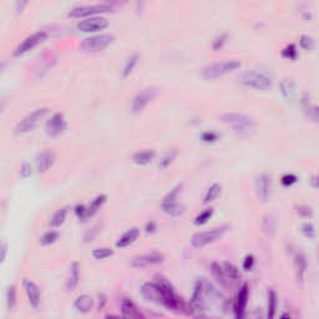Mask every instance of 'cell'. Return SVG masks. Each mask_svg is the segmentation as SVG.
<instances>
[{"label": "cell", "mask_w": 319, "mask_h": 319, "mask_svg": "<svg viewBox=\"0 0 319 319\" xmlns=\"http://www.w3.org/2000/svg\"><path fill=\"white\" fill-rule=\"evenodd\" d=\"M221 121L229 126L238 136H247L254 130V121L244 114L226 113L221 115Z\"/></svg>", "instance_id": "1"}, {"label": "cell", "mask_w": 319, "mask_h": 319, "mask_svg": "<svg viewBox=\"0 0 319 319\" xmlns=\"http://www.w3.org/2000/svg\"><path fill=\"white\" fill-rule=\"evenodd\" d=\"M241 85L246 86V88L254 89L258 91H266L272 88L273 80L272 77L267 73L258 70H252L244 73L242 76L240 77Z\"/></svg>", "instance_id": "2"}, {"label": "cell", "mask_w": 319, "mask_h": 319, "mask_svg": "<svg viewBox=\"0 0 319 319\" xmlns=\"http://www.w3.org/2000/svg\"><path fill=\"white\" fill-rule=\"evenodd\" d=\"M241 66H242V62L240 60H226V61L215 62V64L206 66L203 69L202 76L206 80H216L226 76L227 74H231L238 70Z\"/></svg>", "instance_id": "3"}, {"label": "cell", "mask_w": 319, "mask_h": 319, "mask_svg": "<svg viewBox=\"0 0 319 319\" xmlns=\"http://www.w3.org/2000/svg\"><path fill=\"white\" fill-rule=\"evenodd\" d=\"M48 113H49L48 108L35 109V110L31 111L30 114H28L24 119L20 120L15 127V132L19 135H25L34 131V129L39 125V122L41 121L45 116H47Z\"/></svg>", "instance_id": "4"}, {"label": "cell", "mask_w": 319, "mask_h": 319, "mask_svg": "<svg viewBox=\"0 0 319 319\" xmlns=\"http://www.w3.org/2000/svg\"><path fill=\"white\" fill-rule=\"evenodd\" d=\"M227 232L226 226L216 227V228H212L209 231H203L195 233L191 238V244L195 248H203V247L208 246V244L216 242L217 240L222 238V236Z\"/></svg>", "instance_id": "5"}, {"label": "cell", "mask_w": 319, "mask_h": 319, "mask_svg": "<svg viewBox=\"0 0 319 319\" xmlns=\"http://www.w3.org/2000/svg\"><path fill=\"white\" fill-rule=\"evenodd\" d=\"M181 188H182V183L175 186V187L163 197L162 202H161V209H162L165 214H167L172 217H179L183 214V207L180 206L179 201H177Z\"/></svg>", "instance_id": "6"}, {"label": "cell", "mask_w": 319, "mask_h": 319, "mask_svg": "<svg viewBox=\"0 0 319 319\" xmlns=\"http://www.w3.org/2000/svg\"><path fill=\"white\" fill-rule=\"evenodd\" d=\"M47 39H48V31L45 30H40L31 34L30 36L25 38L22 42H20L18 47L15 48V50H14V56L27 55L28 53H30L34 49L38 48L40 44H42Z\"/></svg>", "instance_id": "7"}, {"label": "cell", "mask_w": 319, "mask_h": 319, "mask_svg": "<svg viewBox=\"0 0 319 319\" xmlns=\"http://www.w3.org/2000/svg\"><path fill=\"white\" fill-rule=\"evenodd\" d=\"M114 42V36L109 34H99V35L90 36L82 40L81 47L85 53H99V51L105 50L106 48L110 47Z\"/></svg>", "instance_id": "8"}, {"label": "cell", "mask_w": 319, "mask_h": 319, "mask_svg": "<svg viewBox=\"0 0 319 319\" xmlns=\"http://www.w3.org/2000/svg\"><path fill=\"white\" fill-rule=\"evenodd\" d=\"M109 8L105 4H96V5H82V7L73 8L69 11V16L74 19H86L91 16H97L100 14L108 13Z\"/></svg>", "instance_id": "9"}, {"label": "cell", "mask_w": 319, "mask_h": 319, "mask_svg": "<svg viewBox=\"0 0 319 319\" xmlns=\"http://www.w3.org/2000/svg\"><path fill=\"white\" fill-rule=\"evenodd\" d=\"M156 95H157V91L152 88L145 89V90L141 91V93L137 94L136 96L132 99L131 113L134 115H139L142 113V111L147 108L148 103H151L152 101H154Z\"/></svg>", "instance_id": "10"}, {"label": "cell", "mask_w": 319, "mask_h": 319, "mask_svg": "<svg viewBox=\"0 0 319 319\" xmlns=\"http://www.w3.org/2000/svg\"><path fill=\"white\" fill-rule=\"evenodd\" d=\"M205 280L201 278L195 283L194 292H192L191 301H189V306H191L192 310H194V315L196 313L202 312L205 310Z\"/></svg>", "instance_id": "11"}, {"label": "cell", "mask_w": 319, "mask_h": 319, "mask_svg": "<svg viewBox=\"0 0 319 319\" xmlns=\"http://www.w3.org/2000/svg\"><path fill=\"white\" fill-rule=\"evenodd\" d=\"M109 27V22L101 16H91V18L82 19L77 24V29L81 33H97V31L105 30Z\"/></svg>", "instance_id": "12"}, {"label": "cell", "mask_w": 319, "mask_h": 319, "mask_svg": "<svg viewBox=\"0 0 319 319\" xmlns=\"http://www.w3.org/2000/svg\"><path fill=\"white\" fill-rule=\"evenodd\" d=\"M256 196L261 202H267L271 195V176L267 174H261L254 181Z\"/></svg>", "instance_id": "13"}, {"label": "cell", "mask_w": 319, "mask_h": 319, "mask_svg": "<svg viewBox=\"0 0 319 319\" xmlns=\"http://www.w3.org/2000/svg\"><path fill=\"white\" fill-rule=\"evenodd\" d=\"M165 261V256L160 252H151V253L141 254L135 257L131 261V266L135 268H146V267L156 266V264L162 263Z\"/></svg>", "instance_id": "14"}, {"label": "cell", "mask_w": 319, "mask_h": 319, "mask_svg": "<svg viewBox=\"0 0 319 319\" xmlns=\"http://www.w3.org/2000/svg\"><path fill=\"white\" fill-rule=\"evenodd\" d=\"M23 288H24V292L27 294L28 302L31 306V308L35 310L38 309L40 307V303H41V293H40L38 284L31 280L24 278V281H23Z\"/></svg>", "instance_id": "15"}, {"label": "cell", "mask_w": 319, "mask_h": 319, "mask_svg": "<svg viewBox=\"0 0 319 319\" xmlns=\"http://www.w3.org/2000/svg\"><path fill=\"white\" fill-rule=\"evenodd\" d=\"M249 297V287L247 283H243L240 287V291L237 293V298H236L233 303V312L236 318H244L246 317V308L247 303H248Z\"/></svg>", "instance_id": "16"}, {"label": "cell", "mask_w": 319, "mask_h": 319, "mask_svg": "<svg viewBox=\"0 0 319 319\" xmlns=\"http://www.w3.org/2000/svg\"><path fill=\"white\" fill-rule=\"evenodd\" d=\"M66 127H68V123H66L64 115L60 113L54 114L47 122L48 135H50V136H53V137H56V136H59V135H61L62 132L66 130Z\"/></svg>", "instance_id": "17"}, {"label": "cell", "mask_w": 319, "mask_h": 319, "mask_svg": "<svg viewBox=\"0 0 319 319\" xmlns=\"http://www.w3.org/2000/svg\"><path fill=\"white\" fill-rule=\"evenodd\" d=\"M55 161H56V155L53 150H49V148H47V150L41 151L35 160L36 171H38L39 174H45L48 169H50L51 167H53Z\"/></svg>", "instance_id": "18"}, {"label": "cell", "mask_w": 319, "mask_h": 319, "mask_svg": "<svg viewBox=\"0 0 319 319\" xmlns=\"http://www.w3.org/2000/svg\"><path fill=\"white\" fill-rule=\"evenodd\" d=\"M141 293H142L146 301L161 304V289L156 281L143 283L142 287H141Z\"/></svg>", "instance_id": "19"}, {"label": "cell", "mask_w": 319, "mask_h": 319, "mask_svg": "<svg viewBox=\"0 0 319 319\" xmlns=\"http://www.w3.org/2000/svg\"><path fill=\"white\" fill-rule=\"evenodd\" d=\"M302 106H303V110L307 116H308V119L314 122H318V106L317 103L313 101L310 94L306 93L303 95V97H302Z\"/></svg>", "instance_id": "20"}, {"label": "cell", "mask_w": 319, "mask_h": 319, "mask_svg": "<svg viewBox=\"0 0 319 319\" xmlns=\"http://www.w3.org/2000/svg\"><path fill=\"white\" fill-rule=\"evenodd\" d=\"M121 314L122 317L131 319L143 318V314L141 313V310L137 308L136 304H135L131 300H129V298H123L121 301Z\"/></svg>", "instance_id": "21"}, {"label": "cell", "mask_w": 319, "mask_h": 319, "mask_svg": "<svg viewBox=\"0 0 319 319\" xmlns=\"http://www.w3.org/2000/svg\"><path fill=\"white\" fill-rule=\"evenodd\" d=\"M80 282V266L79 263L74 262L71 264L70 271H69L68 280H66V291L74 292L79 286Z\"/></svg>", "instance_id": "22"}, {"label": "cell", "mask_w": 319, "mask_h": 319, "mask_svg": "<svg viewBox=\"0 0 319 319\" xmlns=\"http://www.w3.org/2000/svg\"><path fill=\"white\" fill-rule=\"evenodd\" d=\"M140 236V229L137 227H132V228L126 231L121 237L119 238V241L116 242L117 248H125V247H129L130 244L134 242H136V240L139 238Z\"/></svg>", "instance_id": "23"}, {"label": "cell", "mask_w": 319, "mask_h": 319, "mask_svg": "<svg viewBox=\"0 0 319 319\" xmlns=\"http://www.w3.org/2000/svg\"><path fill=\"white\" fill-rule=\"evenodd\" d=\"M94 304L95 302L93 300V297L89 294H80L75 300V302H74V307H75V309L80 313L91 312V309L94 308Z\"/></svg>", "instance_id": "24"}, {"label": "cell", "mask_w": 319, "mask_h": 319, "mask_svg": "<svg viewBox=\"0 0 319 319\" xmlns=\"http://www.w3.org/2000/svg\"><path fill=\"white\" fill-rule=\"evenodd\" d=\"M294 266H295V273H297L298 282H303L304 277H306L307 269H308V262H307L306 256L303 253H297L294 257Z\"/></svg>", "instance_id": "25"}, {"label": "cell", "mask_w": 319, "mask_h": 319, "mask_svg": "<svg viewBox=\"0 0 319 319\" xmlns=\"http://www.w3.org/2000/svg\"><path fill=\"white\" fill-rule=\"evenodd\" d=\"M155 156H156V152L154 150H142V151H137L136 154L132 156V161H134L136 165L139 166H145L151 163L154 161Z\"/></svg>", "instance_id": "26"}, {"label": "cell", "mask_w": 319, "mask_h": 319, "mask_svg": "<svg viewBox=\"0 0 319 319\" xmlns=\"http://www.w3.org/2000/svg\"><path fill=\"white\" fill-rule=\"evenodd\" d=\"M211 273H212V277L216 280V282L218 284H220V286L225 287V288L227 286H228L229 281H228V278L226 277L225 271H223L222 266H220V264L216 263V262L212 263L211 264Z\"/></svg>", "instance_id": "27"}, {"label": "cell", "mask_w": 319, "mask_h": 319, "mask_svg": "<svg viewBox=\"0 0 319 319\" xmlns=\"http://www.w3.org/2000/svg\"><path fill=\"white\" fill-rule=\"evenodd\" d=\"M68 212H69L68 207H62V208L57 209V211L53 215V217H51V220H50L51 228L55 229V228H59V227H61L62 225H64L65 221H66V216H68Z\"/></svg>", "instance_id": "28"}, {"label": "cell", "mask_w": 319, "mask_h": 319, "mask_svg": "<svg viewBox=\"0 0 319 319\" xmlns=\"http://www.w3.org/2000/svg\"><path fill=\"white\" fill-rule=\"evenodd\" d=\"M278 308V295L274 289L268 292V301H267V317L269 319L274 318Z\"/></svg>", "instance_id": "29"}, {"label": "cell", "mask_w": 319, "mask_h": 319, "mask_svg": "<svg viewBox=\"0 0 319 319\" xmlns=\"http://www.w3.org/2000/svg\"><path fill=\"white\" fill-rule=\"evenodd\" d=\"M139 60H140L139 54H132V55L126 60L122 68V77H129L132 73H134L135 68L139 64Z\"/></svg>", "instance_id": "30"}, {"label": "cell", "mask_w": 319, "mask_h": 319, "mask_svg": "<svg viewBox=\"0 0 319 319\" xmlns=\"http://www.w3.org/2000/svg\"><path fill=\"white\" fill-rule=\"evenodd\" d=\"M106 197L105 195H99L97 197H95L93 201H91L90 205L88 206V217H93L94 215H96L99 212V209L103 206V203L106 202Z\"/></svg>", "instance_id": "31"}, {"label": "cell", "mask_w": 319, "mask_h": 319, "mask_svg": "<svg viewBox=\"0 0 319 319\" xmlns=\"http://www.w3.org/2000/svg\"><path fill=\"white\" fill-rule=\"evenodd\" d=\"M221 185H218V183H214V185H211L208 187V189L206 191L205 194V198H203V202L205 203H209V202H214V201H216L218 196L221 195Z\"/></svg>", "instance_id": "32"}, {"label": "cell", "mask_w": 319, "mask_h": 319, "mask_svg": "<svg viewBox=\"0 0 319 319\" xmlns=\"http://www.w3.org/2000/svg\"><path fill=\"white\" fill-rule=\"evenodd\" d=\"M280 90H281V94L283 95V97H286V99H292L293 95H294V84H293V81H291V80H282L281 84H280Z\"/></svg>", "instance_id": "33"}, {"label": "cell", "mask_w": 319, "mask_h": 319, "mask_svg": "<svg viewBox=\"0 0 319 319\" xmlns=\"http://www.w3.org/2000/svg\"><path fill=\"white\" fill-rule=\"evenodd\" d=\"M223 271H225V274L226 277L228 278V281H238L241 278V274H240V271H238V268L236 266H233L232 263L229 262H225L223 263Z\"/></svg>", "instance_id": "34"}, {"label": "cell", "mask_w": 319, "mask_h": 319, "mask_svg": "<svg viewBox=\"0 0 319 319\" xmlns=\"http://www.w3.org/2000/svg\"><path fill=\"white\" fill-rule=\"evenodd\" d=\"M18 303V293H16V287L10 286L7 291V306L8 309L13 310Z\"/></svg>", "instance_id": "35"}, {"label": "cell", "mask_w": 319, "mask_h": 319, "mask_svg": "<svg viewBox=\"0 0 319 319\" xmlns=\"http://www.w3.org/2000/svg\"><path fill=\"white\" fill-rule=\"evenodd\" d=\"M262 228L267 235H273L275 229V220L272 215H266L262 221Z\"/></svg>", "instance_id": "36"}, {"label": "cell", "mask_w": 319, "mask_h": 319, "mask_svg": "<svg viewBox=\"0 0 319 319\" xmlns=\"http://www.w3.org/2000/svg\"><path fill=\"white\" fill-rule=\"evenodd\" d=\"M212 215H214V209L207 208V209H205V211H202V212H201V214H198L197 216L195 217L194 223L196 226L206 225V223L209 221V218L212 217Z\"/></svg>", "instance_id": "37"}, {"label": "cell", "mask_w": 319, "mask_h": 319, "mask_svg": "<svg viewBox=\"0 0 319 319\" xmlns=\"http://www.w3.org/2000/svg\"><path fill=\"white\" fill-rule=\"evenodd\" d=\"M301 231L304 237H307L308 240L314 241L315 237H317V229H315V226L310 222L303 223L301 227Z\"/></svg>", "instance_id": "38"}, {"label": "cell", "mask_w": 319, "mask_h": 319, "mask_svg": "<svg viewBox=\"0 0 319 319\" xmlns=\"http://www.w3.org/2000/svg\"><path fill=\"white\" fill-rule=\"evenodd\" d=\"M57 240H59V233H57L56 231H48L41 236L40 243H41L42 246H50V244L55 243Z\"/></svg>", "instance_id": "39"}, {"label": "cell", "mask_w": 319, "mask_h": 319, "mask_svg": "<svg viewBox=\"0 0 319 319\" xmlns=\"http://www.w3.org/2000/svg\"><path fill=\"white\" fill-rule=\"evenodd\" d=\"M114 254V251L109 247H101V248H96L93 251V257L95 260H105V258L111 257Z\"/></svg>", "instance_id": "40"}, {"label": "cell", "mask_w": 319, "mask_h": 319, "mask_svg": "<svg viewBox=\"0 0 319 319\" xmlns=\"http://www.w3.org/2000/svg\"><path fill=\"white\" fill-rule=\"evenodd\" d=\"M176 156H177V152L175 151V150H172V151H169V152H167V154L165 155V156L162 157V159L160 160V163H159V167L161 168V169H165V168H167L169 165H171L172 162H174L175 161V159H176Z\"/></svg>", "instance_id": "41"}, {"label": "cell", "mask_w": 319, "mask_h": 319, "mask_svg": "<svg viewBox=\"0 0 319 319\" xmlns=\"http://www.w3.org/2000/svg\"><path fill=\"white\" fill-rule=\"evenodd\" d=\"M282 56L287 60H295L298 57L297 47H295L294 44L287 45V47L283 49V51H282Z\"/></svg>", "instance_id": "42"}, {"label": "cell", "mask_w": 319, "mask_h": 319, "mask_svg": "<svg viewBox=\"0 0 319 319\" xmlns=\"http://www.w3.org/2000/svg\"><path fill=\"white\" fill-rule=\"evenodd\" d=\"M227 42V34H220V35L216 36V39L214 40V42H212V49H214V51H218L221 50L223 47H225V44Z\"/></svg>", "instance_id": "43"}, {"label": "cell", "mask_w": 319, "mask_h": 319, "mask_svg": "<svg viewBox=\"0 0 319 319\" xmlns=\"http://www.w3.org/2000/svg\"><path fill=\"white\" fill-rule=\"evenodd\" d=\"M218 139H220V135L215 131H206L201 135V140L207 143L216 142V141H218Z\"/></svg>", "instance_id": "44"}, {"label": "cell", "mask_w": 319, "mask_h": 319, "mask_svg": "<svg viewBox=\"0 0 319 319\" xmlns=\"http://www.w3.org/2000/svg\"><path fill=\"white\" fill-rule=\"evenodd\" d=\"M297 181H298V177L292 174L284 175V176L281 179L282 185H283L284 187H291V186L294 185V183H297Z\"/></svg>", "instance_id": "45"}, {"label": "cell", "mask_w": 319, "mask_h": 319, "mask_svg": "<svg viewBox=\"0 0 319 319\" xmlns=\"http://www.w3.org/2000/svg\"><path fill=\"white\" fill-rule=\"evenodd\" d=\"M127 2L129 0H103L102 4H105L106 7L109 8V10L111 11L116 9V8L122 7V5H125Z\"/></svg>", "instance_id": "46"}, {"label": "cell", "mask_w": 319, "mask_h": 319, "mask_svg": "<svg viewBox=\"0 0 319 319\" xmlns=\"http://www.w3.org/2000/svg\"><path fill=\"white\" fill-rule=\"evenodd\" d=\"M74 211H75L76 217L79 218V220L86 221L89 218L88 217V207L84 206V205H77Z\"/></svg>", "instance_id": "47"}, {"label": "cell", "mask_w": 319, "mask_h": 319, "mask_svg": "<svg viewBox=\"0 0 319 319\" xmlns=\"http://www.w3.org/2000/svg\"><path fill=\"white\" fill-rule=\"evenodd\" d=\"M297 214L303 218H310L313 216V209L309 206H298L297 207Z\"/></svg>", "instance_id": "48"}, {"label": "cell", "mask_w": 319, "mask_h": 319, "mask_svg": "<svg viewBox=\"0 0 319 319\" xmlns=\"http://www.w3.org/2000/svg\"><path fill=\"white\" fill-rule=\"evenodd\" d=\"M31 175H33V167H31L30 163L28 162L23 163L22 167H20V176H22L23 179H28Z\"/></svg>", "instance_id": "49"}, {"label": "cell", "mask_w": 319, "mask_h": 319, "mask_svg": "<svg viewBox=\"0 0 319 319\" xmlns=\"http://www.w3.org/2000/svg\"><path fill=\"white\" fill-rule=\"evenodd\" d=\"M254 263H256V260H254V257L252 254H249V256H246V258H244L243 260V269L244 271H252V269H253V267H254Z\"/></svg>", "instance_id": "50"}, {"label": "cell", "mask_w": 319, "mask_h": 319, "mask_svg": "<svg viewBox=\"0 0 319 319\" xmlns=\"http://www.w3.org/2000/svg\"><path fill=\"white\" fill-rule=\"evenodd\" d=\"M301 47L303 48L304 50H307V51L312 50L313 47H314V42H313V39L310 38V36H302Z\"/></svg>", "instance_id": "51"}, {"label": "cell", "mask_w": 319, "mask_h": 319, "mask_svg": "<svg viewBox=\"0 0 319 319\" xmlns=\"http://www.w3.org/2000/svg\"><path fill=\"white\" fill-rule=\"evenodd\" d=\"M97 235V228L96 227H94V228H91L90 231H88L84 236V240L85 242H91V241H94V238L96 237Z\"/></svg>", "instance_id": "52"}, {"label": "cell", "mask_w": 319, "mask_h": 319, "mask_svg": "<svg viewBox=\"0 0 319 319\" xmlns=\"http://www.w3.org/2000/svg\"><path fill=\"white\" fill-rule=\"evenodd\" d=\"M30 2L31 0H16L15 8H16V10H18V13H22V11L28 7Z\"/></svg>", "instance_id": "53"}, {"label": "cell", "mask_w": 319, "mask_h": 319, "mask_svg": "<svg viewBox=\"0 0 319 319\" xmlns=\"http://www.w3.org/2000/svg\"><path fill=\"white\" fill-rule=\"evenodd\" d=\"M8 256V246L4 243H0V264L7 260Z\"/></svg>", "instance_id": "54"}, {"label": "cell", "mask_w": 319, "mask_h": 319, "mask_svg": "<svg viewBox=\"0 0 319 319\" xmlns=\"http://www.w3.org/2000/svg\"><path fill=\"white\" fill-rule=\"evenodd\" d=\"M156 229H157V225H156V222H154V221H148V222L145 225L146 233H155Z\"/></svg>", "instance_id": "55"}, {"label": "cell", "mask_w": 319, "mask_h": 319, "mask_svg": "<svg viewBox=\"0 0 319 319\" xmlns=\"http://www.w3.org/2000/svg\"><path fill=\"white\" fill-rule=\"evenodd\" d=\"M106 302H108V298H106L105 294H99V303H97V309L102 310L103 307H105Z\"/></svg>", "instance_id": "56"}, {"label": "cell", "mask_w": 319, "mask_h": 319, "mask_svg": "<svg viewBox=\"0 0 319 319\" xmlns=\"http://www.w3.org/2000/svg\"><path fill=\"white\" fill-rule=\"evenodd\" d=\"M136 3V10L137 13H142L143 9H145V5H146V0H135Z\"/></svg>", "instance_id": "57"}, {"label": "cell", "mask_w": 319, "mask_h": 319, "mask_svg": "<svg viewBox=\"0 0 319 319\" xmlns=\"http://www.w3.org/2000/svg\"><path fill=\"white\" fill-rule=\"evenodd\" d=\"M310 182H312V187L313 188H317L318 187V176H317V175H314V176L312 177Z\"/></svg>", "instance_id": "58"}, {"label": "cell", "mask_w": 319, "mask_h": 319, "mask_svg": "<svg viewBox=\"0 0 319 319\" xmlns=\"http://www.w3.org/2000/svg\"><path fill=\"white\" fill-rule=\"evenodd\" d=\"M4 108H5V100H0V114L3 113Z\"/></svg>", "instance_id": "59"}, {"label": "cell", "mask_w": 319, "mask_h": 319, "mask_svg": "<svg viewBox=\"0 0 319 319\" xmlns=\"http://www.w3.org/2000/svg\"><path fill=\"white\" fill-rule=\"evenodd\" d=\"M4 68H5V62L0 61V73H2V71L4 70Z\"/></svg>", "instance_id": "60"}]
</instances>
